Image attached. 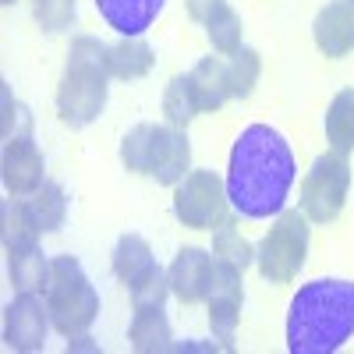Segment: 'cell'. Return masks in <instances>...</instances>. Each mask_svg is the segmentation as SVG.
I'll use <instances>...</instances> for the list:
<instances>
[{
	"mask_svg": "<svg viewBox=\"0 0 354 354\" xmlns=\"http://www.w3.org/2000/svg\"><path fill=\"white\" fill-rule=\"evenodd\" d=\"M192 88H195V100L198 110H220L230 100V75H227V61L220 57H202V61L188 71Z\"/></svg>",
	"mask_w": 354,
	"mask_h": 354,
	"instance_id": "d6986e66",
	"label": "cell"
},
{
	"mask_svg": "<svg viewBox=\"0 0 354 354\" xmlns=\"http://www.w3.org/2000/svg\"><path fill=\"white\" fill-rule=\"evenodd\" d=\"M354 337V280L326 277L298 287L287 308L290 354H333Z\"/></svg>",
	"mask_w": 354,
	"mask_h": 354,
	"instance_id": "7a4b0ae2",
	"label": "cell"
},
{
	"mask_svg": "<svg viewBox=\"0 0 354 354\" xmlns=\"http://www.w3.org/2000/svg\"><path fill=\"white\" fill-rule=\"evenodd\" d=\"M110 46L96 36H75L68 46V68L57 85V113L68 128H88L100 121L110 93V68H106Z\"/></svg>",
	"mask_w": 354,
	"mask_h": 354,
	"instance_id": "3957f363",
	"label": "cell"
},
{
	"mask_svg": "<svg viewBox=\"0 0 354 354\" xmlns=\"http://www.w3.org/2000/svg\"><path fill=\"white\" fill-rule=\"evenodd\" d=\"M241 273L245 270H238L234 262L213 255V283H209L205 305H209V330L223 347H230L234 333H238V322H241V301H245Z\"/></svg>",
	"mask_w": 354,
	"mask_h": 354,
	"instance_id": "ba28073f",
	"label": "cell"
},
{
	"mask_svg": "<svg viewBox=\"0 0 354 354\" xmlns=\"http://www.w3.org/2000/svg\"><path fill=\"white\" fill-rule=\"evenodd\" d=\"M205 36H209L213 50L230 57V53H238L241 50V36H245V25H241V15L234 11L230 4H220L213 11V18L205 21Z\"/></svg>",
	"mask_w": 354,
	"mask_h": 354,
	"instance_id": "d4e9b609",
	"label": "cell"
},
{
	"mask_svg": "<svg viewBox=\"0 0 354 354\" xmlns=\"http://www.w3.org/2000/svg\"><path fill=\"white\" fill-rule=\"evenodd\" d=\"M227 75H230V96H238V100L252 96V88L259 85V75H262V57H259V50L241 46L238 53H230Z\"/></svg>",
	"mask_w": 354,
	"mask_h": 354,
	"instance_id": "4316f807",
	"label": "cell"
},
{
	"mask_svg": "<svg viewBox=\"0 0 354 354\" xmlns=\"http://www.w3.org/2000/svg\"><path fill=\"white\" fill-rule=\"evenodd\" d=\"M0 177L11 195H36L46 185V160L39 153V145L32 135L25 138H8L4 142V156H0Z\"/></svg>",
	"mask_w": 354,
	"mask_h": 354,
	"instance_id": "30bf717a",
	"label": "cell"
},
{
	"mask_svg": "<svg viewBox=\"0 0 354 354\" xmlns=\"http://www.w3.org/2000/svg\"><path fill=\"white\" fill-rule=\"evenodd\" d=\"M230 213L227 181L216 170H188L174 185V216L192 230H213Z\"/></svg>",
	"mask_w": 354,
	"mask_h": 354,
	"instance_id": "52a82bcc",
	"label": "cell"
},
{
	"mask_svg": "<svg viewBox=\"0 0 354 354\" xmlns=\"http://www.w3.org/2000/svg\"><path fill=\"white\" fill-rule=\"evenodd\" d=\"M167 0H96V11L117 36H145Z\"/></svg>",
	"mask_w": 354,
	"mask_h": 354,
	"instance_id": "5bb4252c",
	"label": "cell"
},
{
	"mask_svg": "<svg viewBox=\"0 0 354 354\" xmlns=\"http://www.w3.org/2000/svg\"><path fill=\"white\" fill-rule=\"evenodd\" d=\"M347 192H351L347 156L333 149L322 153L315 156L301 181V213L308 216V223H333L347 205Z\"/></svg>",
	"mask_w": 354,
	"mask_h": 354,
	"instance_id": "8992f818",
	"label": "cell"
},
{
	"mask_svg": "<svg viewBox=\"0 0 354 354\" xmlns=\"http://www.w3.org/2000/svg\"><path fill=\"white\" fill-rule=\"evenodd\" d=\"M0 4H15V0H0Z\"/></svg>",
	"mask_w": 354,
	"mask_h": 354,
	"instance_id": "d6a6232c",
	"label": "cell"
},
{
	"mask_svg": "<svg viewBox=\"0 0 354 354\" xmlns=\"http://www.w3.org/2000/svg\"><path fill=\"white\" fill-rule=\"evenodd\" d=\"M43 298L53 330L61 337H82L100 319V294L75 255H57L50 262V280Z\"/></svg>",
	"mask_w": 354,
	"mask_h": 354,
	"instance_id": "277c9868",
	"label": "cell"
},
{
	"mask_svg": "<svg viewBox=\"0 0 354 354\" xmlns=\"http://www.w3.org/2000/svg\"><path fill=\"white\" fill-rule=\"evenodd\" d=\"M192 170V142L185 128L174 124H156V149H153V167L149 177H156V185H177Z\"/></svg>",
	"mask_w": 354,
	"mask_h": 354,
	"instance_id": "7c38bea8",
	"label": "cell"
},
{
	"mask_svg": "<svg viewBox=\"0 0 354 354\" xmlns=\"http://www.w3.org/2000/svg\"><path fill=\"white\" fill-rule=\"evenodd\" d=\"M156 64V50L145 43L142 36H121V43H113L110 53H106V68H110V78L117 82H135V78H145Z\"/></svg>",
	"mask_w": 354,
	"mask_h": 354,
	"instance_id": "ac0fdd59",
	"label": "cell"
},
{
	"mask_svg": "<svg viewBox=\"0 0 354 354\" xmlns=\"http://www.w3.org/2000/svg\"><path fill=\"white\" fill-rule=\"evenodd\" d=\"M312 36H315L319 53H326V57H344L354 50V15L347 8V0H330L315 15Z\"/></svg>",
	"mask_w": 354,
	"mask_h": 354,
	"instance_id": "4fadbf2b",
	"label": "cell"
},
{
	"mask_svg": "<svg viewBox=\"0 0 354 354\" xmlns=\"http://www.w3.org/2000/svg\"><path fill=\"white\" fill-rule=\"evenodd\" d=\"M170 290H174V298L177 301H185V305H198L209 298V283H213V252H205V248H181L174 255L170 262Z\"/></svg>",
	"mask_w": 354,
	"mask_h": 354,
	"instance_id": "8fae6325",
	"label": "cell"
},
{
	"mask_svg": "<svg viewBox=\"0 0 354 354\" xmlns=\"http://www.w3.org/2000/svg\"><path fill=\"white\" fill-rule=\"evenodd\" d=\"M220 4H227V0H185V8H188V15L195 18V21H209L213 18V11L220 8Z\"/></svg>",
	"mask_w": 354,
	"mask_h": 354,
	"instance_id": "4dcf8cb0",
	"label": "cell"
},
{
	"mask_svg": "<svg viewBox=\"0 0 354 354\" xmlns=\"http://www.w3.org/2000/svg\"><path fill=\"white\" fill-rule=\"evenodd\" d=\"M50 262L46 252L36 245L28 252H15L11 262H8V273H11V287L18 294H43L46 290V280H50Z\"/></svg>",
	"mask_w": 354,
	"mask_h": 354,
	"instance_id": "44dd1931",
	"label": "cell"
},
{
	"mask_svg": "<svg viewBox=\"0 0 354 354\" xmlns=\"http://www.w3.org/2000/svg\"><path fill=\"white\" fill-rule=\"evenodd\" d=\"M322 128H326V142L333 153H354V88H340L333 96L326 117H322Z\"/></svg>",
	"mask_w": 354,
	"mask_h": 354,
	"instance_id": "ffe728a7",
	"label": "cell"
},
{
	"mask_svg": "<svg viewBox=\"0 0 354 354\" xmlns=\"http://www.w3.org/2000/svg\"><path fill=\"white\" fill-rule=\"evenodd\" d=\"M163 113H167V124H174V128H188L192 117L202 113L188 75H174L167 82V88H163Z\"/></svg>",
	"mask_w": 354,
	"mask_h": 354,
	"instance_id": "7402d4cb",
	"label": "cell"
},
{
	"mask_svg": "<svg viewBox=\"0 0 354 354\" xmlns=\"http://www.w3.org/2000/svg\"><path fill=\"white\" fill-rule=\"evenodd\" d=\"M167 294H174L170 290V277H167L163 266H156V270L145 277L138 287H131V301L135 305H163Z\"/></svg>",
	"mask_w": 354,
	"mask_h": 354,
	"instance_id": "f1b7e54d",
	"label": "cell"
},
{
	"mask_svg": "<svg viewBox=\"0 0 354 354\" xmlns=\"http://www.w3.org/2000/svg\"><path fill=\"white\" fill-rule=\"evenodd\" d=\"M213 255H216V259L234 262L238 270H245V266H252V262H255V248L241 238V230H238V220H234V213H227V216L213 227Z\"/></svg>",
	"mask_w": 354,
	"mask_h": 354,
	"instance_id": "cb8c5ba5",
	"label": "cell"
},
{
	"mask_svg": "<svg viewBox=\"0 0 354 354\" xmlns=\"http://www.w3.org/2000/svg\"><path fill=\"white\" fill-rule=\"evenodd\" d=\"M25 135H32V113H28L11 96V88L4 85V142L8 138H25Z\"/></svg>",
	"mask_w": 354,
	"mask_h": 354,
	"instance_id": "f546056e",
	"label": "cell"
},
{
	"mask_svg": "<svg viewBox=\"0 0 354 354\" xmlns=\"http://www.w3.org/2000/svg\"><path fill=\"white\" fill-rule=\"evenodd\" d=\"M50 326H53L50 308H46V298H39V294H18L4 308V340L11 351H21V354L43 351Z\"/></svg>",
	"mask_w": 354,
	"mask_h": 354,
	"instance_id": "9c48e42d",
	"label": "cell"
},
{
	"mask_svg": "<svg viewBox=\"0 0 354 354\" xmlns=\"http://www.w3.org/2000/svg\"><path fill=\"white\" fill-rule=\"evenodd\" d=\"M153 149H156V124H135L121 138V163L131 174H149L153 167Z\"/></svg>",
	"mask_w": 354,
	"mask_h": 354,
	"instance_id": "484cf974",
	"label": "cell"
},
{
	"mask_svg": "<svg viewBox=\"0 0 354 354\" xmlns=\"http://www.w3.org/2000/svg\"><path fill=\"white\" fill-rule=\"evenodd\" d=\"M78 0H32V15L43 32H64L75 21Z\"/></svg>",
	"mask_w": 354,
	"mask_h": 354,
	"instance_id": "83f0119b",
	"label": "cell"
},
{
	"mask_svg": "<svg viewBox=\"0 0 354 354\" xmlns=\"http://www.w3.org/2000/svg\"><path fill=\"white\" fill-rule=\"evenodd\" d=\"M128 340H131V351H138V354L174 351V330H170V319H167L163 305H135Z\"/></svg>",
	"mask_w": 354,
	"mask_h": 354,
	"instance_id": "9a60e30c",
	"label": "cell"
},
{
	"mask_svg": "<svg viewBox=\"0 0 354 354\" xmlns=\"http://www.w3.org/2000/svg\"><path fill=\"white\" fill-rule=\"evenodd\" d=\"M298 177V163L287 138L270 124H248L230 149L227 202L238 216L270 220L283 213L287 195Z\"/></svg>",
	"mask_w": 354,
	"mask_h": 354,
	"instance_id": "6da1fadb",
	"label": "cell"
},
{
	"mask_svg": "<svg viewBox=\"0 0 354 354\" xmlns=\"http://www.w3.org/2000/svg\"><path fill=\"white\" fill-rule=\"evenodd\" d=\"M156 266L160 262H156L149 241H145L142 234H121V238H117V245H113V273L128 290L138 287Z\"/></svg>",
	"mask_w": 354,
	"mask_h": 354,
	"instance_id": "2e32d148",
	"label": "cell"
},
{
	"mask_svg": "<svg viewBox=\"0 0 354 354\" xmlns=\"http://www.w3.org/2000/svg\"><path fill=\"white\" fill-rule=\"evenodd\" d=\"M0 216H4V220H0V238H4L8 255L28 252V248L39 245L43 227H39L36 216H32V205L21 202V195H11V198L4 202V213H0Z\"/></svg>",
	"mask_w": 354,
	"mask_h": 354,
	"instance_id": "e0dca14e",
	"label": "cell"
},
{
	"mask_svg": "<svg viewBox=\"0 0 354 354\" xmlns=\"http://www.w3.org/2000/svg\"><path fill=\"white\" fill-rule=\"evenodd\" d=\"M308 255V216L301 209H283L277 213L273 227L262 234L255 248V266L262 280L270 283H290L301 273Z\"/></svg>",
	"mask_w": 354,
	"mask_h": 354,
	"instance_id": "5b68a950",
	"label": "cell"
},
{
	"mask_svg": "<svg viewBox=\"0 0 354 354\" xmlns=\"http://www.w3.org/2000/svg\"><path fill=\"white\" fill-rule=\"evenodd\" d=\"M347 8H351V15H354V0H347Z\"/></svg>",
	"mask_w": 354,
	"mask_h": 354,
	"instance_id": "1f68e13d",
	"label": "cell"
},
{
	"mask_svg": "<svg viewBox=\"0 0 354 354\" xmlns=\"http://www.w3.org/2000/svg\"><path fill=\"white\" fill-rule=\"evenodd\" d=\"M28 205H32V216L43 227V234H57L68 220V195L57 181H46L36 195H28Z\"/></svg>",
	"mask_w": 354,
	"mask_h": 354,
	"instance_id": "603a6c76",
	"label": "cell"
}]
</instances>
